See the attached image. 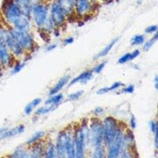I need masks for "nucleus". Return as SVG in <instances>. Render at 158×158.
Here are the masks:
<instances>
[{"label":"nucleus","mask_w":158,"mask_h":158,"mask_svg":"<svg viewBox=\"0 0 158 158\" xmlns=\"http://www.w3.org/2000/svg\"><path fill=\"white\" fill-rule=\"evenodd\" d=\"M2 11L5 22L9 26L19 30L31 31L32 20L22 12L21 9L14 0H4Z\"/></svg>","instance_id":"1"},{"label":"nucleus","mask_w":158,"mask_h":158,"mask_svg":"<svg viewBox=\"0 0 158 158\" xmlns=\"http://www.w3.org/2000/svg\"><path fill=\"white\" fill-rule=\"evenodd\" d=\"M9 30L15 41L25 52H30L34 50L36 43L31 31L19 30L12 27H9Z\"/></svg>","instance_id":"2"},{"label":"nucleus","mask_w":158,"mask_h":158,"mask_svg":"<svg viewBox=\"0 0 158 158\" xmlns=\"http://www.w3.org/2000/svg\"><path fill=\"white\" fill-rule=\"evenodd\" d=\"M0 40L4 42L5 45L8 46L14 58H21L24 56L25 52L12 36L9 27L7 28L3 25H0Z\"/></svg>","instance_id":"3"},{"label":"nucleus","mask_w":158,"mask_h":158,"mask_svg":"<svg viewBox=\"0 0 158 158\" xmlns=\"http://www.w3.org/2000/svg\"><path fill=\"white\" fill-rule=\"evenodd\" d=\"M48 17L49 8L47 5L44 4V3L35 5L31 9V20H33L34 25L40 30L43 28Z\"/></svg>","instance_id":"4"},{"label":"nucleus","mask_w":158,"mask_h":158,"mask_svg":"<svg viewBox=\"0 0 158 158\" xmlns=\"http://www.w3.org/2000/svg\"><path fill=\"white\" fill-rule=\"evenodd\" d=\"M89 141L92 147L101 146L103 143V128L102 123L98 119L92 120L89 129Z\"/></svg>","instance_id":"5"},{"label":"nucleus","mask_w":158,"mask_h":158,"mask_svg":"<svg viewBox=\"0 0 158 158\" xmlns=\"http://www.w3.org/2000/svg\"><path fill=\"white\" fill-rule=\"evenodd\" d=\"M73 138H74L75 150H76V157H84L85 141L87 138L89 140V129L87 125H83L81 128L77 130L76 132L73 134Z\"/></svg>","instance_id":"6"},{"label":"nucleus","mask_w":158,"mask_h":158,"mask_svg":"<svg viewBox=\"0 0 158 158\" xmlns=\"http://www.w3.org/2000/svg\"><path fill=\"white\" fill-rule=\"evenodd\" d=\"M118 127L117 120L114 117H108L104 120L103 123H102L103 143L106 147L109 146L113 142Z\"/></svg>","instance_id":"7"},{"label":"nucleus","mask_w":158,"mask_h":158,"mask_svg":"<svg viewBox=\"0 0 158 158\" xmlns=\"http://www.w3.org/2000/svg\"><path fill=\"white\" fill-rule=\"evenodd\" d=\"M124 132L120 127L117 128V133L111 144L108 147V158H117L120 157L121 145H122L123 137Z\"/></svg>","instance_id":"8"},{"label":"nucleus","mask_w":158,"mask_h":158,"mask_svg":"<svg viewBox=\"0 0 158 158\" xmlns=\"http://www.w3.org/2000/svg\"><path fill=\"white\" fill-rule=\"evenodd\" d=\"M49 16L54 23L56 27L62 26L65 23L66 16L56 1H54L51 5L49 8Z\"/></svg>","instance_id":"9"},{"label":"nucleus","mask_w":158,"mask_h":158,"mask_svg":"<svg viewBox=\"0 0 158 158\" xmlns=\"http://www.w3.org/2000/svg\"><path fill=\"white\" fill-rule=\"evenodd\" d=\"M93 8V0H75L74 11L80 17L89 16Z\"/></svg>","instance_id":"10"},{"label":"nucleus","mask_w":158,"mask_h":158,"mask_svg":"<svg viewBox=\"0 0 158 158\" xmlns=\"http://www.w3.org/2000/svg\"><path fill=\"white\" fill-rule=\"evenodd\" d=\"M14 57L11 54L8 46L0 40V64L2 68L14 65Z\"/></svg>","instance_id":"11"},{"label":"nucleus","mask_w":158,"mask_h":158,"mask_svg":"<svg viewBox=\"0 0 158 158\" xmlns=\"http://www.w3.org/2000/svg\"><path fill=\"white\" fill-rule=\"evenodd\" d=\"M68 133L65 131H62L58 134L56 137V154L58 157H66V145H67Z\"/></svg>","instance_id":"12"},{"label":"nucleus","mask_w":158,"mask_h":158,"mask_svg":"<svg viewBox=\"0 0 158 158\" xmlns=\"http://www.w3.org/2000/svg\"><path fill=\"white\" fill-rule=\"evenodd\" d=\"M25 126L23 124L15 126V127L8 128L6 127L0 128V140L10 138V137H15L20 134L23 133L25 131Z\"/></svg>","instance_id":"13"},{"label":"nucleus","mask_w":158,"mask_h":158,"mask_svg":"<svg viewBox=\"0 0 158 158\" xmlns=\"http://www.w3.org/2000/svg\"><path fill=\"white\" fill-rule=\"evenodd\" d=\"M29 148V154L31 158H40L43 157L45 156V144L40 140L34 144L30 146Z\"/></svg>","instance_id":"14"},{"label":"nucleus","mask_w":158,"mask_h":158,"mask_svg":"<svg viewBox=\"0 0 158 158\" xmlns=\"http://www.w3.org/2000/svg\"><path fill=\"white\" fill-rule=\"evenodd\" d=\"M56 2L66 17L71 16L74 12L75 0H56Z\"/></svg>","instance_id":"15"},{"label":"nucleus","mask_w":158,"mask_h":158,"mask_svg":"<svg viewBox=\"0 0 158 158\" xmlns=\"http://www.w3.org/2000/svg\"><path fill=\"white\" fill-rule=\"evenodd\" d=\"M66 157L70 158L76 157L74 138H73V135L71 133H68L67 145H66Z\"/></svg>","instance_id":"16"},{"label":"nucleus","mask_w":158,"mask_h":158,"mask_svg":"<svg viewBox=\"0 0 158 158\" xmlns=\"http://www.w3.org/2000/svg\"><path fill=\"white\" fill-rule=\"evenodd\" d=\"M70 81V76L69 75H65L63 77H62L60 80H59L57 83L55 85L54 87L52 88L49 91V96H51V95L56 94L59 93V91L60 90L63 89V87L65 86L66 84L68 83Z\"/></svg>","instance_id":"17"},{"label":"nucleus","mask_w":158,"mask_h":158,"mask_svg":"<svg viewBox=\"0 0 158 158\" xmlns=\"http://www.w3.org/2000/svg\"><path fill=\"white\" fill-rule=\"evenodd\" d=\"M93 76V73L91 71H86L85 72L82 73L81 74L79 75L78 77H77L76 78L73 79L70 81V85H72L73 84L77 83V82H82V83H85L89 80L91 79V77Z\"/></svg>","instance_id":"18"},{"label":"nucleus","mask_w":158,"mask_h":158,"mask_svg":"<svg viewBox=\"0 0 158 158\" xmlns=\"http://www.w3.org/2000/svg\"><path fill=\"white\" fill-rule=\"evenodd\" d=\"M10 157L15 158H27L30 157L29 154V148H27L25 146H18L16 149L13 152Z\"/></svg>","instance_id":"19"},{"label":"nucleus","mask_w":158,"mask_h":158,"mask_svg":"<svg viewBox=\"0 0 158 158\" xmlns=\"http://www.w3.org/2000/svg\"><path fill=\"white\" fill-rule=\"evenodd\" d=\"M14 1L17 4L18 6L19 7V8L21 9L22 12H23L25 15L31 17V9H32V8H31L30 5L27 3V0H14Z\"/></svg>","instance_id":"20"},{"label":"nucleus","mask_w":158,"mask_h":158,"mask_svg":"<svg viewBox=\"0 0 158 158\" xmlns=\"http://www.w3.org/2000/svg\"><path fill=\"white\" fill-rule=\"evenodd\" d=\"M139 54H140V51L137 50H137L134 51L132 53H127V54H124L123 56H122L120 59H119L118 63L124 64L128 61H131V60H135V58H137V56H139Z\"/></svg>","instance_id":"21"},{"label":"nucleus","mask_w":158,"mask_h":158,"mask_svg":"<svg viewBox=\"0 0 158 158\" xmlns=\"http://www.w3.org/2000/svg\"><path fill=\"white\" fill-rule=\"evenodd\" d=\"M44 157L48 158H53L57 157L55 144H54V143L51 142H49L45 144V156H44Z\"/></svg>","instance_id":"22"},{"label":"nucleus","mask_w":158,"mask_h":158,"mask_svg":"<svg viewBox=\"0 0 158 158\" xmlns=\"http://www.w3.org/2000/svg\"><path fill=\"white\" fill-rule=\"evenodd\" d=\"M118 40H119V37L116 38L114 40H112L111 43L108 44V45H106V46L104 48L102 49V50L99 53V54H97L96 56H95V58H94L95 60H97V59L103 57V56H106V55H107L108 53H109V51L111 50L112 48L114 46V45L117 43V41H118Z\"/></svg>","instance_id":"23"},{"label":"nucleus","mask_w":158,"mask_h":158,"mask_svg":"<svg viewBox=\"0 0 158 158\" xmlns=\"http://www.w3.org/2000/svg\"><path fill=\"white\" fill-rule=\"evenodd\" d=\"M42 102V99L41 98H36L34 100H33L31 102H29L25 107L24 109V112L26 115H29L32 113L34 109Z\"/></svg>","instance_id":"24"},{"label":"nucleus","mask_w":158,"mask_h":158,"mask_svg":"<svg viewBox=\"0 0 158 158\" xmlns=\"http://www.w3.org/2000/svg\"><path fill=\"white\" fill-rule=\"evenodd\" d=\"M59 105H45V106L39 108L36 111H35V114L40 116L46 114L49 112L54 111L56 108L58 107Z\"/></svg>","instance_id":"25"},{"label":"nucleus","mask_w":158,"mask_h":158,"mask_svg":"<svg viewBox=\"0 0 158 158\" xmlns=\"http://www.w3.org/2000/svg\"><path fill=\"white\" fill-rule=\"evenodd\" d=\"M45 135V133L43 131H36V133H34V135L31 136L30 139H27L25 143H26V145H27V146H31V145L34 144V143L40 142V140H42Z\"/></svg>","instance_id":"26"},{"label":"nucleus","mask_w":158,"mask_h":158,"mask_svg":"<svg viewBox=\"0 0 158 158\" xmlns=\"http://www.w3.org/2000/svg\"><path fill=\"white\" fill-rule=\"evenodd\" d=\"M123 85L124 84L122 83V82H116L111 86H110V87H105V88H102V89H100V90H98V91H97V94H104L108 93L109 91H114V90L119 89V88L121 87V86H123Z\"/></svg>","instance_id":"27"},{"label":"nucleus","mask_w":158,"mask_h":158,"mask_svg":"<svg viewBox=\"0 0 158 158\" xmlns=\"http://www.w3.org/2000/svg\"><path fill=\"white\" fill-rule=\"evenodd\" d=\"M63 99V95L62 94H56L51 95L48 99L45 101V105H59Z\"/></svg>","instance_id":"28"},{"label":"nucleus","mask_w":158,"mask_h":158,"mask_svg":"<svg viewBox=\"0 0 158 158\" xmlns=\"http://www.w3.org/2000/svg\"><path fill=\"white\" fill-rule=\"evenodd\" d=\"M94 153L91 155L93 158H102L105 157V148L102 145L94 147Z\"/></svg>","instance_id":"29"},{"label":"nucleus","mask_w":158,"mask_h":158,"mask_svg":"<svg viewBox=\"0 0 158 158\" xmlns=\"http://www.w3.org/2000/svg\"><path fill=\"white\" fill-rule=\"evenodd\" d=\"M25 62H17L16 64H14V65H13L11 71H10V73H11L12 75L16 74V73L20 72V71L23 69V68L25 67Z\"/></svg>","instance_id":"30"},{"label":"nucleus","mask_w":158,"mask_h":158,"mask_svg":"<svg viewBox=\"0 0 158 158\" xmlns=\"http://www.w3.org/2000/svg\"><path fill=\"white\" fill-rule=\"evenodd\" d=\"M145 42V36L143 35L138 34L136 35L131 39V44L132 45H142Z\"/></svg>","instance_id":"31"},{"label":"nucleus","mask_w":158,"mask_h":158,"mask_svg":"<svg viewBox=\"0 0 158 158\" xmlns=\"http://www.w3.org/2000/svg\"><path fill=\"white\" fill-rule=\"evenodd\" d=\"M157 33L156 32L155 34H154V36L153 37L145 43L144 46H143V50L146 51L149 50L153 46L154 44L157 42Z\"/></svg>","instance_id":"32"},{"label":"nucleus","mask_w":158,"mask_h":158,"mask_svg":"<svg viewBox=\"0 0 158 158\" xmlns=\"http://www.w3.org/2000/svg\"><path fill=\"white\" fill-rule=\"evenodd\" d=\"M83 92H84L83 91H77V92H75V93L71 94L69 95L68 98H69V100H71V101L77 100L80 97L82 96Z\"/></svg>","instance_id":"33"},{"label":"nucleus","mask_w":158,"mask_h":158,"mask_svg":"<svg viewBox=\"0 0 158 158\" xmlns=\"http://www.w3.org/2000/svg\"><path fill=\"white\" fill-rule=\"evenodd\" d=\"M106 62H107L106 61V62H101L100 64H99L98 65L96 66V67H95L94 69V70H93L94 72L96 73H100L101 71H102V70H103L104 67L106 65Z\"/></svg>","instance_id":"34"},{"label":"nucleus","mask_w":158,"mask_h":158,"mask_svg":"<svg viewBox=\"0 0 158 158\" xmlns=\"http://www.w3.org/2000/svg\"><path fill=\"white\" fill-rule=\"evenodd\" d=\"M157 31V25H151V26H148V27H146V30H145V32L146 34H154V33H156Z\"/></svg>","instance_id":"35"},{"label":"nucleus","mask_w":158,"mask_h":158,"mask_svg":"<svg viewBox=\"0 0 158 158\" xmlns=\"http://www.w3.org/2000/svg\"><path fill=\"white\" fill-rule=\"evenodd\" d=\"M149 127H150L151 131H152V133H153V134L158 133V131H157V130H158L157 124V123L155 122V121H154V120L151 121V122L149 123Z\"/></svg>","instance_id":"36"},{"label":"nucleus","mask_w":158,"mask_h":158,"mask_svg":"<svg viewBox=\"0 0 158 158\" xmlns=\"http://www.w3.org/2000/svg\"><path fill=\"white\" fill-rule=\"evenodd\" d=\"M134 91H135V85H130L127 86V87L125 88V89H122V91H121L120 92L126 93V94H131L134 92Z\"/></svg>","instance_id":"37"},{"label":"nucleus","mask_w":158,"mask_h":158,"mask_svg":"<svg viewBox=\"0 0 158 158\" xmlns=\"http://www.w3.org/2000/svg\"><path fill=\"white\" fill-rule=\"evenodd\" d=\"M27 3L30 5L31 8L35 6V5L41 4V3H44V0H27Z\"/></svg>","instance_id":"38"},{"label":"nucleus","mask_w":158,"mask_h":158,"mask_svg":"<svg viewBox=\"0 0 158 158\" xmlns=\"http://www.w3.org/2000/svg\"><path fill=\"white\" fill-rule=\"evenodd\" d=\"M130 126H131V129H135L136 126H137V123H136V119L134 115L131 116V120H130Z\"/></svg>","instance_id":"39"},{"label":"nucleus","mask_w":158,"mask_h":158,"mask_svg":"<svg viewBox=\"0 0 158 158\" xmlns=\"http://www.w3.org/2000/svg\"><path fill=\"white\" fill-rule=\"evenodd\" d=\"M103 111H104L103 108H101V107H97L95 108L94 110V114L96 115H100L102 113H103Z\"/></svg>","instance_id":"40"},{"label":"nucleus","mask_w":158,"mask_h":158,"mask_svg":"<svg viewBox=\"0 0 158 158\" xmlns=\"http://www.w3.org/2000/svg\"><path fill=\"white\" fill-rule=\"evenodd\" d=\"M73 41H74V40H73V37H69L64 40V44L65 45H70V44H72Z\"/></svg>","instance_id":"41"},{"label":"nucleus","mask_w":158,"mask_h":158,"mask_svg":"<svg viewBox=\"0 0 158 158\" xmlns=\"http://www.w3.org/2000/svg\"><path fill=\"white\" fill-rule=\"evenodd\" d=\"M56 45H55V44H51V45H48V46L47 47L46 50L48 51H51L54 50V49L56 48Z\"/></svg>","instance_id":"42"},{"label":"nucleus","mask_w":158,"mask_h":158,"mask_svg":"<svg viewBox=\"0 0 158 158\" xmlns=\"http://www.w3.org/2000/svg\"><path fill=\"white\" fill-rule=\"evenodd\" d=\"M154 85H155V89H158V77L155 76L154 77Z\"/></svg>","instance_id":"43"},{"label":"nucleus","mask_w":158,"mask_h":158,"mask_svg":"<svg viewBox=\"0 0 158 158\" xmlns=\"http://www.w3.org/2000/svg\"><path fill=\"white\" fill-rule=\"evenodd\" d=\"M2 67L1 64H0V74H1V72H2Z\"/></svg>","instance_id":"44"},{"label":"nucleus","mask_w":158,"mask_h":158,"mask_svg":"<svg viewBox=\"0 0 158 158\" xmlns=\"http://www.w3.org/2000/svg\"><path fill=\"white\" fill-rule=\"evenodd\" d=\"M93 1H95V0H93ZM99 1H107V0H99Z\"/></svg>","instance_id":"45"}]
</instances>
